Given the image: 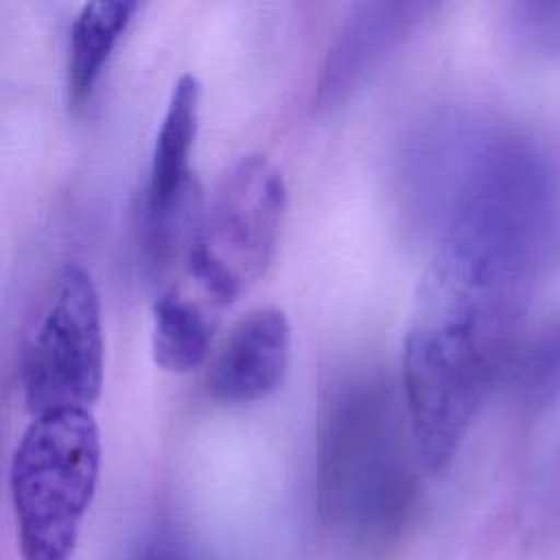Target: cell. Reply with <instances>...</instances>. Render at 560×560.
<instances>
[{
	"instance_id": "obj_4",
	"label": "cell",
	"mask_w": 560,
	"mask_h": 560,
	"mask_svg": "<svg viewBox=\"0 0 560 560\" xmlns=\"http://www.w3.org/2000/svg\"><path fill=\"white\" fill-rule=\"evenodd\" d=\"M284 208L280 168L262 153L241 155L190 228L184 276L221 308L230 306L265 276Z\"/></svg>"
},
{
	"instance_id": "obj_6",
	"label": "cell",
	"mask_w": 560,
	"mask_h": 560,
	"mask_svg": "<svg viewBox=\"0 0 560 560\" xmlns=\"http://www.w3.org/2000/svg\"><path fill=\"white\" fill-rule=\"evenodd\" d=\"M199 79L192 72H182L173 83L155 136L144 190V249L155 269L168 262L190 192H195L190 155L199 125Z\"/></svg>"
},
{
	"instance_id": "obj_1",
	"label": "cell",
	"mask_w": 560,
	"mask_h": 560,
	"mask_svg": "<svg viewBox=\"0 0 560 560\" xmlns=\"http://www.w3.org/2000/svg\"><path fill=\"white\" fill-rule=\"evenodd\" d=\"M422 468L405 396L376 372L339 378L319 405L315 497L324 527L357 545L394 536Z\"/></svg>"
},
{
	"instance_id": "obj_12",
	"label": "cell",
	"mask_w": 560,
	"mask_h": 560,
	"mask_svg": "<svg viewBox=\"0 0 560 560\" xmlns=\"http://www.w3.org/2000/svg\"><path fill=\"white\" fill-rule=\"evenodd\" d=\"M508 26L523 52L542 59L560 52V2H516Z\"/></svg>"
},
{
	"instance_id": "obj_8",
	"label": "cell",
	"mask_w": 560,
	"mask_h": 560,
	"mask_svg": "<svg viewBox=\"0 0 560 560\" xmlns=\"http://www.w3.org/2000/svg\"><path fill=\"white\" fill-rule=\"evenodd\" d=\"M221 306L190 278L173 280L153 302L151 354L168 372L199 368L212 348Z\"/></svg>"
},
{
	"instance_id": "obj_9",
	"label": "cell",
	"mask_w": 560,
	"mask_h": 560,
	"mask_svg": "<svg viewBox=\"0 0 560 560\" xmlns=\"http://www.w3.org/2000/svg\"><path fill=\"white\" fill-rule=\"evenodd\" d=\"M140 9L136 0H92L85 2L72 20L68 37L66 88L68 103L83 107L133 13Z\"/></svg>"
},
{
	"instance_id": "obj_13",
	"label": "cell",
	"mask_w": 560,
	"mask_h": 560,
	"mask_svg": "<svg viewBox=\"0 0 560 560\" xmlns=\"http://www.w3.org/2000/svg\"><path fill=\"white\" fill-rule=\"evenodd\" d=\"M142 560H188L186 556H182L177 549L166 547V545H155L151 547Z\"/></svg>"
},
{
	"instance_id": "obj_7",
	"label": "cell",
	"mask_w": 560,
	"mask_h": 560,
	"mask_svg": "<svg viewBox=\"0 0 560 560\" xmlns=\"http://www.w3.org/2000/svg\"><path fill=\"white\" fill-rule=\"evenodd\" d=\"M291 324L278 306L247 311L214 352L208 372V394L228 405L256 402L273 394L289 370Z\"/></svg>"
},
{
	"instance_id": "obj_3",
	"label": "cell",
	"mask_w": 560,
	"mask_h": 560,
	"mask_svg": "<svg viewBox=\"0 0 560 560\" xmlns=\"http://www.w3.org/2000/svg\"><path fill=\"white\" fill-rule=\"evenodd\" d=\"M101 433L90 409L33 418L9 468L22 560H70L96 492Z\"/></svg>"
},
{
	"instance_id": "obj_2",
	"label": "cell",
	"mask_w": 560,
	"mask_h": 560,
	"mask_svg": "<svg viewBox=\"0 0 560 560\" xmlns=\"http://www.w3.org/2000/svg\"><path fill=\"white\" fill-rule=\"evenodd\" d=\"M440 243L527 295L560 260V184L547 155L518 133L483 136L464 162Z\"/></svg>"
},
{
	"instance_id": "obj_11",
	"label": "cell",
	"mask_w": 560,
	"mask_h": 560,
	"mask_svg": "<svg viewBox=\"0 0 560 560\" xmlns=\"http://www.w3.org/2000/svg\"><path fill=\"white\" fill-rule=\"evenodd\" d=\"M398 4H376V7H368L365 15H359V20L354 24L348 26V33L343 35L341 44L337 46L335 52H330V63L326 70V85L324 90H335L339 83H343L348 79V74L352 77L357 70V66L365 63L378 55L376 50L396 33H400L405 20H400V13H392L396 11Z\"/></svg>"
},
{
	"instance_id": "obj_5",
	"label": "cell",
	"mask_w": 560,
	"mask_h": 560,
	"mask_svg": "<svg viewBox=\"0 0 560 560\" xmlns=\"http://www.w3.org/2000/svg\"><path fill=\"white\" fill-rule=\"evenodd\" d=\"M101 300L90 271L68 262L22 348L20 383L33 418L90 409L103 387Z\"/></svg>"
},
{
	"instance_id": "obj_10",
	"label": "cell",
	"mask_w": 560,
	"mask_h": 560,
	"mask_svg": "<svg viewBox=\"0 0 560 560\" xmlns=\"http://www.w3.org/2000/svg\"><path fill=\"white\" fill-rule=\"evenodd\" d=\"M516 394L532 411H545L560 398V317L521 341L512 359Z\"/></svg>"
}]
</instances>
